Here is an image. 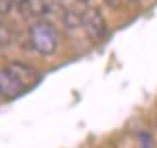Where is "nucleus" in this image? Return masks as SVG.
<instances>
[{
	"label": "nucleus",
	"instance_id": "1",
	"mask_svg": "<svg viewBox=\"0 0 157 148\" xmlns=\"http://www.w3.org/2000/svg\"><path fill=\"white\" fill-rule=\"evenodd\" d=\"M29 42L42 56H52L58 50L59 35L54 25L46 20H37L29 29Z\"/></svg>",
	"mask_w": 157,
	"mask_h": 148
},
{
	"label": "nucleus",
	"instance_id": "2",
	"mask_svg": "<svg viewBox=\"0 0 157 148\" xmlns=\"http://www.w3.org/2000/svg\"><path fill=\"white\" fill-rule=\"evenodd\" d=\"M79 22H81V27L86 32V35L93 42L103 40L106 37V34H108V25H106L105 17L95 7H88V9L83 10L79 13Z\"/></svg>",
	"mask_w": 157,
	"mask_h": 148
},
{
	"label": "nucleus",
	"instance_id": "3",
	"mask_svg": "<svg viewBox=\"0 0 157 148\" xmlns=\"http://www.w3.org/2000/svg\"><path fill=\"white\" fill-rule=\"evenodd\" d=\"M24 91V84L7 67L0 69V96L5 98V99H12V98H17L19 94H22Z\"/></svg>",
	"mask_w": 157,
	"mask_h": 148
},
{
	"label": "nucleus",
	"instance_id": "4",
	"mask_svg": "<svg viewBox=\"0 0 157 148\" xmlns=\"http://www.w3.org/2000/svg\"><path fill=\"white\" fill-rule=\"evenodd\" d=\"M12 7L17 9L24 17L31 19H39L49 12L46 0H12Z\"/></svg>",
	"mask_w": 157,
	"mask_h": 148
},
{
	"label": "nucleus",
	"instance_id": "5",
	"mask_svg": "<svg viewBox=\"0 0 157 148\" xmlns=\"http://www.w3.org/2000/svg\"><path fill=\"white\" fill-rule=\"evenodd\" d=\"M7 69L10 71V72L14 74V76L17 77L22 84H24L25 89L31 87V86H34V84L41 79V74H39L32 66L24 64V62H10L7 66Z\"/></svg>",
	"mask_w": 157,
	"mask_h": 148
},
{
	"label": "nucleus",
	"instance_id": "6",
	"mask_svg": "<svg viewBox=\"0 0 157 148\" xmlns=\"http://www.w3.org/2000/svg\"><path fill=\"white\" fill-rule=\"evenodd\" d=\"M10 44H12V32H10L7 24L0 19V47H7Z\"/></svg>",
	"mask_w": 157,
	"mask_h": 148
},
{
	"label": "nucleus",
	"instance_id": "7",
	"mask_svg": "<svg viewBox=\"0 0 157 148\" xmlns=\"http://www.w3.org/2000/svg\"><path fill=\"white\" fill-rule=\"evenodd\" d=\"M12 9V0H0V15H7Z\"/></svg>",
	"mask_w": 157,
	"mask_h": 148
},
{
	"label": "nucleus",
	"instance_id": "8",
	"mask_svg": "<svg viewBox=\"0 0 157 148\" xmlns=\"http://www.w3.org/2000/svg\"><path fill=\"white\" fill-rule=\"evenodd\" d=\"M106 3H108L110 7H113V9H115V7H118V3H120V0H105Z\"/></svg>",
	"mask_w": 157,
	"mask_h": 148
},
{
	"label": "nucleus",
	"instance_id": "9",
	"mask_svg": "<svg viewBox=\"0 0 157 148\" xmlns=\"http://www.w3.org/2000/svg\"><path fill=\"white\" fill-rule=\"evenodd\" d=\"M78 2H81V3H88L90 0H78Z\"/></svg>",
	"mask_w": 157,
	"mask_h": 148
},
{
	"label": "nucleus",
	"instance_id": "10",
	"mask_svg": "<svg viewBox=\"0 0 157 148\" xmlns=\"http://www.w3.org/2000/svg\"><path fill=\"white\" fill-rule=\"evenodd\" d=\"M155 128H157V118H155Z\"/></svg>",
	"mask_w": 157,
	"mask_h": 148
},
{
	"label": "nucleus",
	"instance_id": "11",
	"mask_svg": "<svg viewBox=\"0 0 157 148\" xmlns=\"http://www.w3.org/2000/svg\"><path fill=\"white\" fill-rule=\"evenodd\" d=\"M0 98H2V96H0Z\"/></svg>",
	"mask_w": 157,
	"mask_h": 148
}]
</instances>
